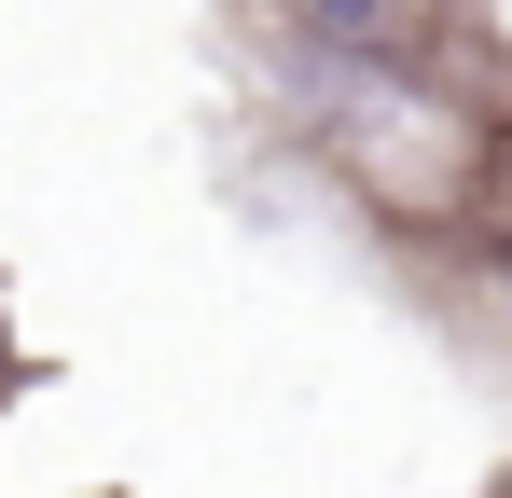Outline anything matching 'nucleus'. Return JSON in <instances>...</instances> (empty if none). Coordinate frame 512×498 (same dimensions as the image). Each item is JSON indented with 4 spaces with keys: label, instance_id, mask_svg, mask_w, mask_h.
<instances>
[{
    "label": "nucleus",
    "instance_id": "f257e3e1",
    "mask_svg": "<svg viewBox=\"0 0 512 498\" xmlns=\"http://www.w3.org/2000/svg\"><path fill=\"white\" fill-rule=\"evenodd\" d=\"M346 180H360L374 208H457V180H471L457 97H429V83H360V97H346Z\"/></svg>",
    "mask_w": 512,
    "mask_h": 498
}]
</instances>
